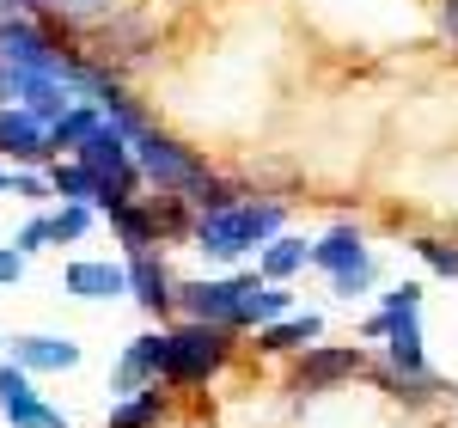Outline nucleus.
<instances>
[{
    "instance_id": "1",
    "label": "nucleus",
    "mask_w": 458,
    "mask_h": 428,
    "mask_svg": "<svg viewBox=\"0 0 458 428\" xmlns=\"http://www.w3.org/2000/svg\"><path fill=\"white\" fill-rule=\"evenodd\" d=\"M287 209L282 202H233L220 214H196L190 220V245L202 257H245V251H263L276 233H282Z\"/></svg>"
},
{
    "instance_id": "2",
    "label": "nucleus",
    "mask_w": 458,
    "mask_h": 428,
    "mask_svg": "<svg viewBox=\"0 0 458 428\" xmlns=\"http://www.w3.org/2000/svg\"><path fill=\"white\" fill-rule=\"evenodd\" d=\"M226 355H233V330H226V324L183 319L177 330H165V367H159V380H165V386H196V380H208Z\"/></svg>"
},
{
    "instance_id": "3",
    "label": "nucleus",
    "mask_w": 458,
    "mask_h": 428,
    "mask_svg": "<svg viewBox=\"0 0 458 428\" xmlns=\"http://www.w3.org/2000/svg\"><path fill=\"white\" fill-rule=\"evenodd\" d=\"M129 153H135V172H141L147 184H159V196H190V190L202 184V172H208L190 147H177L172 135H159V129L129 135Z\"/></svg>"
},
{
    "instance_id": "4",
    "label": "nucleus",
    "mask_w": 458,
    "mask_h": 428,
    "mask_svg": "<svg viewBox=\"0 0 458 428\" xmlns=\"http://www.w3.org/2000/svg\"><path fill=\"white\" fill-rule=\"evenodd\" d=\"M263 276H226V282H177V306H183V319H202V324H226L239 319V306H245V294H257Z\"/></svg>"
},
{
    "instance_id": "5",
    "label": "nucleus",
    "mask_w": 458,
    "mask_h": 428,
    "mask_svg": "<svg viewBox=\"0 0 458 428\" xmlns=\"http://www.w3.org/2000/svg\"><path fill=\"white\" fill-rule=\"evenodd\" d=\"M367 367V349L354 343V349H330V343H306V355L293 367V392H330V386H343Z\"/></svg>"
},
{
    "instance_id": "6",
    "label": "nucleus",
    "mask_w": 458,
    "mask_h": 428,
    "mask_svg": "<svg viewBox=\"0 0 458 428\" xmlns=\"http://www.w3.org/2000/svg\"><path fill=\"white\" fill-rule=\"evenodd\" d=\"M6 98H19V110H31L37 123L49 129V123L68 116L73 86H68V80H55V73H13V68H6Z\"/></svg>"
},
{
    "instance_id": "7",
    "label": "nucleus",
    "mask_w": 458,
    "mask_h": 428,
    "mask_svg": "<svg viewBox=\"0 0 458 428\" xmlns=\"http://www.w3.org/2000/svg\"><path fill=\"white\" fill-rule=\"evenodd\" d=\"M123 276H129V294L141 300L147 312H172L177 306V282H172V270H165L159 251H135V257L123 263Z\"/></svg>"
},
{
    "instance_id": "8",
    "label": "nucleus",
    "mask_w": 458,
    "mask_h": 428,
    "mask_svg": "<svg viewBox=\"0 0 458 428\" xmlns=\"http://www.w3.org/2000/svg\"><path fill=\"white\" fill-rule=\"evenodd\" d=\"M159 367H165V330H147V337H135V343L123 349L110 392H116V398L141 392V386H153V380H159Z\"/></svg>"
},
{
    "instance_id": "9",
    "label": "nucleus",
    "mask_w": 458,
    "mask_h": 428,
    "mask_svg": "<svg viewBox=\"0 0 458 428\" xmlns=\"http://www.w3.org/2000/svg\"><path fill=\"white\" fill-rule=\"evenodd\" d=\"M62 287H68L73 300H116V294H129V276L110 257H80V263L62 270Z\"/></svg>"
},
{
    "instance_id": "10",
    "label": "nucleus",
    "mask_w": 458,
    "mask_h": 428,
    "mask_svg": "<svg viewBox=\"0 0 458 428\" xmlns=\"http://www.w3.org/2000/svg\"><path fill=\"white\" fill-rule=\"evenodd\" d=\"M318 337H324V319L318 312H282V319L257 324V349L263 355H293V349H306Z\"/></svg>"
},
{
    "instance_id": "11",
    "label": "nucleus",
    "mask_w": 458,
    "mask_h": 428,
    "mask_svg": "<svg viewBox=\"0 0 458 428\" xmlns=\"http://www.w3.org/2000/svg\"><path fill=\"white\" fill-rule=\"evenodd\" d=\"M13 361L25 373H68L80 367V343L73 337H13Z\"/></svg>"
},
{
    "instance_id": "12",
    "label": "nucleus",
    "mask_w": 458,
    "mask_h": 428,
    "mask_svg": "<svg viewBox=\"0 0 458 428\" xmlns=\"http://www.w3.org/2000/svg\"><path fill=\"white\" fill-rule=\"evenodd\" d=\"M306 263L324 270V276H343V270H354V263H367V239H360V227H349V220L330 227V233L306 251Z\"/></svg>"
},
{
    "instance_id": "13",
    "label": "nucleus",
    "mask_w": 458,
    "mask_h": 428,
    "mask_svg": "<svg viewBox=\"0 0 458 428\" xmlns=\"http://www.w3.org/2000/svg\"><path fill=\"white\" fill-rule=\"evenodd\" d=\"M0 153H6V159H43V153H49V129L37 123L31 110L0 105Z\"/></svg>"
},
{
    "instance_id": "14",
    "label": "nucleus",
    "mask_w": 458,
    "mask_h": 428,
    "mask_svg": "<svg viewBox=\"0 0 458 428\" xmlns=\"http://www.w3.org/2000/svg\"><path fill=\"white\" fill-rule=\"evenodd\" d=\"M379 343H386V367H397V373H428V343H422L416 312L391 319V330L379 337Z\"/></svg>"
},
{
    "instance_id": "15",
    "label": "nucleus",
    "mask_w": 458,
    "mask_h": 428,
    "mask_svg": "<svg viewBox=\"0 0 458 428\" xmlns=\"http://www.w3.org/2000/svg\"><path fill=\"white\" fill-rule=\"evenodd\" d=\"M159 416H165V380H153V386H141V392L116 398L110 428H159Z\"/></svg>"
},
{
    "instance_id": "16",
    "label": "nucleus",
    "mask_w": 458,
    "mask_h": 428,
    "mask_svg": "<svg viewBox=\"0 0 458 428\" xmlns=\"http://www.w3.org/2000/svg\"><path fill=\"white\" fill-rule=\"evenodd\" d=\"M306 239H293V233H276V239H269V245L257 251V257H263V263H257V276H263V282H287V276H300V270H306Z\"/></svg>"
},
{
    "instance_id": "17",
    "label": "nucleus",
    "mask_w": 458,
    "mask_h": 428,
    "mask_svg": "<svg viewBox=\"0 0 458 428\" xmlns=\"http://www.w3.org/2000/svg\"><path fill=\"white\" fill-rule=\"evenodd\" d=\"M110 227H116V239H123V251H129V257L159 245V220H153V209H147V202H123V209L110 214Z\"/></svg>"
},
{
    "instance_id": "18",
    "label": "nucleus",
    "mask_w": 458,
    "mask_h": 428,
    "mask_svg": "<svg viewBox=\"0 0 458 428\" xmlns=\"http://www.w3.org/2000/svg\"><path fill=\"white\" fill-rule=\"evenodd\" d=\"M98 123H105V116H98V105H80V98H73L68 116H62V123H49V153H62V147L73 153V147L86 141V135H92Z\"/></svg>"
},
{
    "instance_id": "19",
    "label": "nucleus",
    "mask_w": 458,
    "mask_h": 428,
    "mask_svg": "<svg viewBox=\"0 0 458 428\" xmlns=\"http://www.w3.org/2000/svg\"><path fill=\"white\" fill-rule=\"evenodd\" d=\"M183 202H190V214H220V209H233V202H245V184L202 172V184H196V190H190Z\"/></svg>"
},
{
    "instance_id": "20",
    "label": "nucleus",
    "mask_w": 458,
    "mask_h": 428,
    "mask_svg": "<svg viewBox=\"0 0 458 428\" xmlns=\"http://www.w3.org/2000/svg\"><path fill=\"white\" fill-rule=\"evenodd\" d=\"M92 220H98L92 202H62V209L49 214V239H55V245H73V239H86V233H92Z\"/></svg>"
},
{
    "instance_id": "21",
    "label": "nucleus",
    "mask_w": 458,
    "mask_h": 428,
    "mask_svg": "<svg viewBox=\"0 0 458 428\" xmlns=\"http://www.w3.org/2000/svg\"><path fill=\"white\" fill-rule=\"evenodd\" d=\"M49 190H55L62 202H92V196H98V178H92L80 159H68V166H55V172H49Z\"/></svg>"
},
{
    "instance_id": "22",
    "label": "nucleus",
    "mask_w": 458,
    "mask_h": 428,
    "mask_svg": "<svg viewBox=\"0 0 458 428\" xmlns=\"http://www.w3.org/2000/svg\"><path fill=\"white\" fill-rule=\"evenodd\" d=\"M25 404H37V386H31V373H25L19 361H6V367H0V410L13 416V410H25Z\"/></svg>"
},
{
    "instance_id": "23",
    "label": "nucleus",
    "mask_w": 458,
    "mask_h": 428,
    "mask_svg": "<svg viewBox=\"0 0 458 428\" xmlns=\"http://www.w3.org/2000/svg\"><path fill=\"white\" fill-rule=\"evenodd\" d=\"M55 239H49V214H31L25 227H19V239H13V251L19 257H37V251H49Z\"/></svg>"
},
{
    "instance_id": "24",
    "label": "nucleus",
    "mask_w": 458,
    "mask_h": 428,
    "mask_svg": "<svg viewBox=\"0 0 458 428\" xmlns=\"http://www.w3.org/2000/svg\"><path fill=\"white\" fill-rule=\"evenodd\" d=\"M416 251H422L428 270H440V276L458 282V245H446V239H416Z\"/></svg>"
},
{
    "instance_id": "25",
    "label": "nucleus",
    "mask_w": 458,
    "mask_h": 428,
    "mask_svg": "<svg viewBox=\"0 0 458 428\" xmlns=\"http://www.w3.org/2000/svg\"><path fill=\"white\" fill-rule=\"evenodd\" d=\"M373 276H379V263L367 257V263H354V270H343V276H330V287H336L343 300H354V294H367V287H373Z\"/></svg>"
},
{
    "instance_id": "26",
    "label": "nucleus",
    "mask_w": 458,
    "mask_h": 428,
    "mask_svg": "<svg viewBox=\"0 0 458 428\" xmlns=\"http://www.w3.org/2000/svg\"><path fill=\"white\" fill-rule=\"evenodd\" d=\"M6 423H13V428H68V416H62V410H49V404L37 398V404H25V410H13Z\"/></svg>"
},
{
    "instance_id": "27",
    "label": "nucleus",
    "mask_w": 458,
    "mask_h": 428,
    "mask_svg": "<svg viewBox=\"0 0 458 428\" xmlns=\"http://www.w3.org/2000/svg\"><path fill=\"white\" fill-rule=\"evenodd\" d=\"M386 319H403V312H422V282H397L386 294V306H379Z\"/></svg>"
},
{
    "instance_id": "28",
    "label": "nucleus",
    "mask_w": 458,
    "mask_h": 428,
    "mask_svg": "<svg viewBox=\"0 0 458 428\" xmlns=\"http://www.w3.org/2000/svg\"><path fill=\"white\" fill-rule=\"evenodd\" d=\"M6 190H13V196H25V202H49V196H55L43 172H13V178H6Z\"/></svg>"
},
{
    "instance_id": "29",
    "label": "nucleus",
    "mask_w": 458,
    "mask_h": 428,
    "mask_svg": "<svg viewBox=\"0 0 458 428\" xmlns=\"http://www.w3.org/2000/svg\"><path fill=\"white\" fill-rule=\"evenodd\" d=\"M37 6H49V13H62V19H98L116 0H37Z\"/></svg>"
},
{
    "instance_id": "30",
    "label": "nucleus",
    "mask_w": 458,
    "mask_h": 428,
    "mask_svg": "<svg viewBox=\"0 0 458 428\" xmlns=\"http://www.w3.org/2000/svg\"><path fill=\"white\" fill-rule=\"evenodd\" d=\"M19 276H25V257H19L13 245H0V287H13Z\"/></svg>"
},
{
    "instance_id": "31",
    "label": "nucleus",
    "mask_w": 458,
    "mask_h": 428,
    "mask_svg": "<svg viewBox=\"0 0 458 428\" xmlns=\"http://www.w3.org/2000/svg\"><path fill=\"white\" fill-rule=\"evenodd\" d=\"M440 25H446V37L458 43V0H440Z\"/></svg>"
},
{
    "instance_id": "32",
    "label": "nucleus",
    "mask_w": 458,
    "mask_h": 428,
    "mask_svg": "<svg viewBox=\"0 0 458 428\" xmlns=\"http://www.w3.org/2000/svg\"><path fill=\"white\" fill-rule=\"evenodd\" d=\"M0 105H6V68H0Z\"/></svg>"
},
{
    "instance_id": "33",
    "label": "nucleus",
    "mask_w": 458,
    "mask_h": 428,
    "mask_svg": "<svg viewBox=\"0 0 458 428\" xmlns=\"http://www.w3.org/2000/svg\"><path fill=\"white\" fill-rule=\"evenodd\" d=\"M0 190H6V172H0Z\"/></svg>"
}]
</instances>
